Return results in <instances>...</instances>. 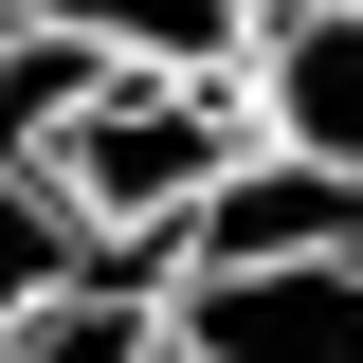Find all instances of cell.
I'll return each mask as SVG.
<instances>
[{
    "label": "cell",
    "instance_id": "5",
    "mask_svg": "<svg viewBox=\"0 0 363 363\" xmlns=\"http://www.w3.org/2000/svg\"><path fill=\"white\" fill-rule=\"evenodd\" d=\"M255 0H0V37H91V55H164V73H236Z\"/></svg>",
    "mask_w": 363,
    "mask_h": 363
},
{
    "label": "cell",
    "instance_id": "6",
    "mask_svg": "<svg viewBox=\"0 0 363 363\" xmlns=\"http://www.w3.org/2000/svg\"><path fill=\"white\" fill-rule=\"evenodd\" d=\"M73 272H109V255H91V236H73V200L0 145V327H18V309H55Z\"/></svg>",
    "mask_w": 363,
    "mask_h": 363
},
{
    "label": "cell",
    "instance_id": "2",
    "mask_svg": "<svg viewBox=\"0 0 363 363\" xmlns=\"http://www.w3.org/2000/svg\"><path fill=\"white\" fill-rule=\"evenodd\" d=\"M164 363H363V236L164 272Z\"/></svg>",
    "mask_w": 363,
    "mask_h": 363
},
{
    "label": "cell",
    "instance_id": "1",
    "mask_svg": "<svg viewBox=\"0 0 363 363\" xmlns=\"http://www.w3.org/2000/svg\"><path fill=\"white\" fill-rule=\"evenodd\" d=\"M18 164L73 200V236H91V255H182V218H200V200L255 164V109H236V73L91 55L37 128H18Z\"/></svg>",
    "mask_w": 363,
    "mask_h": 363
},
{
    "label": "cell",
    "instance_id": "3",
    "mask_svg": "<svg viewBox=\"0 0 363 363\" xmlns=\"http://www.w3.org/2000/svg\"><path fill=\"white\" fill-rule=\"evenodd\" d=\"M236 109L272 164L363 182V0H255L236 18Z\"/></svg>",
    "mask_w": 363,
    "mask_h": 363
},
{
    "label": "cell",
    "instance_id": "4",
    "mask_svg": "<svg viewBox=\"0 0 363 363\" xmlns=\"http://www.w3.org/2000/svg\"><path fill=\"white\" fill-rule=\"evenodd\" d=\"M0 363H164V255L73 272L55 309H18V327H0Z\"/></svg>",
    "mask_w": 363,
    "mask_h": 363
}]
</instances>
